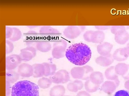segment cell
Returning a JSON list of instances; mask_svg holds the SVG:
<instances>
[{
  "instance_id": "cell-6",
  "label": "cell",
  "mask_w": 129,
  "mask_h": 96,
  "mask_svg": "<svg viewBox=\"0 0 129 96\" xmlns=\"http://www.w3.org/2000/svg\"><path fill=\"white\" fill-rule=\"evenodd\" d=\"M84 26H69L63 32L64 35L69 39H74L77 38L84 30Z\"/></svg>"
},
{
  "instance_id": "cell-2",
  "label": "cell",
  "mask_w": 129,
  "mask_h": 96,
  "mask_svg": "<svg viewBox=\"0 0 129 96\" xmlns=\"http://www.w3.org/2000/svg\"><path fill=\"white\" fill-rule=\"evenodd\" d=\"M11 96H39L38 85L28 80L20 81L12 87Z\"/></svg>"
},
{
  "instance_id": "cell-8",
  "label": "cell",
  "mask_w": 129,
  "mask_h": 96,
  "mask_svg": "<svg viewBox=\"0 0 129 96\" xmlns=\"http://www.w3.org/2000/svg\"><path fill=\"white\" fill-rule=\"evenodd\" d=\"M22 60L18 55H13L6 58V69L8 70H12L16 68L21 63Z\"/></svg>"
},
{
  "instance_id": "cell-7",
  "label": "cell",
  "mask_w": 129,
  "mask_h": 96,
  "mask_svg": "<svg viewBox=\"0 0 129 96\" xmlns=\"http://www.w3.org/2000/svg\"><path fill=\"white\" fill-rule=\"evenodd\" d=\"M67 46V42L64 39H61L58 42L52 50V54L53 57L59 59L64 57Z\"/></svg>"
},
{
  "instance_id": "cell-9",
  "label": "cell",
  "mask_w": 129,
  "mask_h": 96,
  "mask_svg": "<svg viewBox=\"0 0 129 96\" xmlns=\"http://www.w3.org/2000/svg\"><path fill=\"white\" fill-rule=\"evenodd\" d=\"M17 72L20 76L27 78L33 76V70L32 66L27 63H23L18 68Z\"/></svg>"
},
{
  "instance_id": "cell-5",
  "label": "cell",
  "mask_w": 129,
  "mask_h": 96,
  "mask_svg": "<svg viewBox=\"0 0 129 96\" xmlns=\"http://www.w3.org/2000/svg\"><path fill=\"white\" fill-rule=\"evenodd\" d=\"M52 82L55 84H64L70 80L68 72L66 70H61L55 72L49 78Z\"/></svg>"
},
{
  "instance_id": "cell-21",
  "label": "cell",
  "mask_w": 129,
  "mask_h": 96,
  "mask_svg": "<svg viewBox=\"0 0 129 96\" xmlns=\"http://www.w3.org/2000/svg\"><path fill=\"white\" fill-rule=\"evenodd\" d=\"M45 69V76H50L51 72V67L50 64L47 62L42 63Z\"/></svg>"
},
{
  "instance_id": "cell-12",
  "label": "cell",
  "mask_w": 129,
  "mask_h": 96,
  "mask_svg": "<svg viewBox=\"0 0 129 96\" xmlns=\"http://www.w3.org/2000/svg\"><path fill=\"white\" fill-rule=\"evenodd\" d=\"M35 54L34 49L27 48L22 51L20 57L22 60L28 61L30 60L35 56Z\"/></svg>"
},
{
  "instance_id": "cell-11",
  "label": "cell",
  "mask_w": 129,
  "mask_h": 96,
  "mask_svg": "<svg viewBox=\"0 0 129 96\" xmlns=\"http://www.w3.org/2000/svg\"><path fill=\"white\" fill-rule=\"evenodd\" d=\"M32 66L33 70V77L37 78L44 76V68L42 64H35Z\"/></svg>"
},
{
  "instance_id": "cell-19",
  "label": "cell",
  "mask_w": 129,
  "mask_h": 96,
  "mask_svg": "<svg viewBox=\"0 0 129 96\" xmlns=\"http://www.w3.org/2000/svg\"><path fill=\"white\" fill-rule=\"evenodd\" d=\"M52 82L50 78L43 77L39 80L38 84L39 86L41 88L46 89L49 88Z\"/></svg>"
},
{
  "instance_id": "cell-1",
  "label": "cell",
  "mask_w": 129,
  "mask_h": 96,
  "mask_svg": "<svg viewBox=\"0 0 129 96\" xmlns=\"http://www.w3.org/2000/svg\"><path fill=\"white\" fill-rule=\"evenodd\" d=\"M66 56L72 64L79 66H83L90 60L91 56L90 48L82 43L73 44L67 49Z\"/></svg>"
},
{
  "instance_id": "cell-18",
  "label": "cell",
  "mask_w": 129,
  "mask_h": 96,
  "mask_svg": "<svg viewBox=\"0 0 129 96\" xmlns=\"http://www.w3.org/2000/svg\"><path fill=\"white\" fill-rule=\"evenodd\" d=\"M84 86L85 90L88 92L92 93L96 92L98 89L99 85L92 83L89 79L85 82Z\"/></svg>"
},
{
  "instance_id": "cell-16",
  "label": "cell",
  "mask_w": 129,
  "mask_h": 96,
  "mask_svg": "<svg viewBox=\"0 0 129 96\" xmlns=\"http://www.w3.org/2000/svg\"><path fill=\"white\" fill-rule=\"evenodd\" d=\"M89 80L93 84L99 85L103 81L102 74L100 72H93L90 76Z\"/></svg>"
},
{
  "instance_id": "cell-13",
  "label": "cell",
  "mask_w": 129,
  "mask_h": 96,
  "mask_svg": "<svg viewBox=\"0 0 129 96\" xmlns=\"http://www.w3.org/2000/svg\"><path fill=\"white\" fill-rule=\"evenodd\" d=\"M112 46L109 43L105 42L98 45L97 47L98 53L101 55L105 56L108 54Z\"/></svg>"
},
{
  "instance_id": "cell-26",
  "label": "cell",
  "mask_w": 129,
  "mask_h": 96,
  "mask_svg": "<svg viewBox=\"0 0 129 96\" xmlns=\"http://www.w3.org/2000/svg\"><path fill=\"white\" fill-rule=\"evenodd\" d=\"M70 96L66 95V96Z\"/></svg>"
},
{
  "instance_id": "cell-3",
  "label": "cell",
  "mask_w": 129,
  "mask_h": 96,
  "mask_svg": "<svg viewBox=\"0 0 129 96\" xmlns=\"http://www.w3.org/2000/svg\"><path fill=\"white\" fill-rule=\"evenodd\" d=\"M93 72V70L91 67L86 65L73 68L71 73L74 78L87 80L89 79L90 76Z\"/></svg>"
},
{
  "instance_id": "cell-4",
  "label": "cell",
  "mask_w": 129,
  "mask_h": 96,
  "mask_svg": "<svg viewBox=\"0 0 129 96\" xmlns=\"http://www.w3.org/2000/svg\"><path fill=\"white\" fill-rule=\"evenodd\" d=\"M84 40L89 42L95 43H101L104 40L105 35L102 31L88 30L86 31L83 35Z\"/></svg>"
},
{
  "instance_id": "cell-25",
  "label": "cell",
  "mask_w": 129,
  "mask_h": 96,
  "mask_svg": "<svg viewBox=\"0 0 129 96\" xmlns=\"http://www.w3.org/2000/svg\"><path fill=\"white\" fill-rule=\"evenodd\" d=\"M95 28L100 30H105L109 28L108 26H95Z\"/></svg>"
},
{
  "instance_id": "cell-20",
  "label": "cell",
  "mask_w": 129,
  "mask_h": 96,
  "mask_svg": "<svg viewBox=\"0 0 129 96\" xmlns=\"http://www.w3.org/2000/svg\"><path fill=\"white\" fill-rule=\"evenodd\" d=\"M125 30V27L123 26H113L111 28V32L114 35L119 32Z\"/></svg>"
},
{
  "instance_id": "cell-15",
  "label": "cell",
  "mask_w": 129,
  "mask_h": 96,
  "mask_svg": "<svg viewBox=\"0 0 129 96\" xmlns=\"http://www.w3.org/2000/svg\"><path fill=\"white\" fill-rule=\"evenodd\" d=\"M65 92L64 86L61 85L54 86L51 89L50 96H64Z\"/></svg>"
},
{
  "instance_id": "cell-22",
  "label": "cell",
  "mask_w": 129,
  "mask_h": 96,
  "mask_svg": "<svg viewBox=\"0 0 129 96\" xmlns=\"http://www.w3.org/2000/svg\"><path fill=\"white\" fill-rule=\"evenodd\" d=\"M114 96H129V92L126 90H120L116 92Z\"/></svg>"
},
{
  "instance_id": "cell-24",
  "label": "cell",
  "mask_w": 129,
  "mask_h": 96,
  "mask_svg": "<svg viewBox=\"0 0 129 96\" xmlns=\"http://www.w3.org/2000/svg\"><path fill=\"white\" fill-rule=\"evenodd\" d=\"M10 83L6 80V93L7 95L9 96L10 93Z\"/></svg>"
},
{
  "instance_id": "cell-23",
  "label": "cell",
  "mask_w": 129,
  "mask_h": 96,
  "mask_svg": "<svg viewBox=\"0 0 129 96\" xmlns=\"http://www.w3.org/2000/svg\"><path fill=\"white\" fill-rule=\"evenodd\" d=\"M76 96H91L87 92L81 91L79 92L77 94Z\"/></svg>"
},
{
  "instance_id": "cell-10",
  "label": "cell",
  "mask_w": 129,
  "mask_h": 96,
  "mask_svg": "<svg viewBox=\"0 0 129 96\" xmlns=\"http://www.w3.org/2000/svg\"><path fill=\"white\" fill-rule=\"evenodd\" d=\"M114 39L118 44H124L129 40V34L125 30H123L115 35Z\"/></svg>"
},
{
  "instance_id": "cell-17",
  "label": "cell",
  "mask_w": 129,
  "mask_h": 96,
  "mask_svg": "<svg viewBox=\"0 0 129 96\" xmlns=\"http://www.w3.org/2000/svg\"><path fill=\"white\" fill-rule=\"evenodd\" d=\"M19 74L13 70H8L6 73V80L10 83H14L19 79Z\"/></svg>"
},
{
  "instance_id": "cell-14",
  "label": "cell",
  "mask_w": 129,
  "mask_h": 96,
  "mask_svg": "<svg viewBox=\"0 0 129 96\" xmlns=\"http://www.w3.org/2000/svg\"><path fill=\"white\" fill-rule=\"evenodd\" d=\"M83 86L82 82L79 80H75L73 82L69 83L67 85L68 90L73 92H76L82 89Z\"/></svg>"
}]
</instances>
